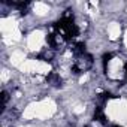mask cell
Here are the masks:
<instances>
[{"instance_id": "obj_1", "label": "cell", "mask_w": 127, "mask_h": 127, "mask_svg": "<svg viewBox=\"0 0 127 127\" xmlns=\"http://www.w3.org/2000/svg\"><path fill=\"white\" fill-rule=\"evenodd\" d=\"M55 111H57V105L54 103V100L45 99L42 102L30 103L24 109L23 117L27 120H30V118H49L55 114Z\"/></svg>"}, {"instance_id": "obj_2", "label": "cell", "mask_w": 127, "mask_h": 127, "mask_svg": "<svg viewBox=\"0 0 127 127\" xmlns=\"http://www.w3.org/2000/svg\"><path fill=\"white\" fill-rule=\"evenodd\" d=\"M106 114L111 120L127 126V100H111L106 106Z\"/></svg>"}, {"instance_id": "obj_3", "label": "cell", "mask_w": 127, "mask_h": 127, "mask_svg": "<svg viewBox=\"0 0 127 127\" xmlns=\"http://www.w3.org/2000/svg\"><path fill=\"white\" fill-rule=\"evenodd\" d=\"M43 32H40V30H36V32H33L30 36H29V39H27V46L30 48V51H39L40 49V46L43 45Z\"/></svg>"}, {"instance_id": "obj_4", "label": "cell", "mask_w": 127, "mask_h": 127, "mask_svg": "<svg viewBox=\"0 0 127 127\" xmlns=\"http://www.w3.org/2000/svg\"><path fill=\"white\" fill-rule=\"evenodd\" d=\"M121 67H123V61H121V58H112L111 63H109V70H108L109 78L118 79V78L121 76Z\"/></svg>"}, {"instance_id": "obj_5", "label": "cell", "mask_w": 127, "mask_h": 127, "mask_svg": "<svg viewBox=\"0 0 127 127\" xmlns=\"http://www.w3.org/2000/svg\"><path fill=\"white\" fill-rule=\"evenodd\" d=\"M0 30L3 32V34H9L18 30V23L14 18H3L0 20Z\"/></svg>"}, {"instance_id": "obj_6", "label": "cell", "mask_w": 127, "mask_h": 127, "mask_svg": "<svg viewBox=\"0 0 127 127\" xmlns=\"http://www.w3.org/2000/svg\"><path fill=\"white\" fill-rule=\"evenodd\" d=\"M39 63H40V61H37V60H26L20 69H21V72H24V73H37Z\"/></svg>"}, {"instance_id": "obj_7", "label": "cell", "mask_w": 127, "mask_h": 127, "mask_svg": "<svg viewBox=\"0 0 127 127\" xmlns=\"http://www.w3.org/2000/svg\"><path fill=\"white\" fill-rule=\"evenodd\" d=\"M24 61H26V54H24L23 51H15V52H12V55H11V63H12L14 66L21 67Z\"/></svg>"}, {"instance_id": "obj_8", "label": "cell", "mask_w": 127, "mask_h": 127, "mask_svg": "<svg viewBox=\"0 0 127 127\" xmlns=\"http://www.w3.org/2000/svg\"><path fill=\"white\" fill-rule=\"evenodd\" d=\"M33 11H34L36 15L43 17V15H46V14L49 12V6H48L46 3H43V2H37V3L33 6Z\"/></svg>"}, {"instance_id": "obj_9", "label": "cell", "mask_w": 127, "mask_h": 127, "mask_svg": "<svg viewBox=\"0 0 127 127\" xmlns=\"http://www.w3.org/2000/svg\"><path fill=\"white\" fill-rule=\"evenodd\" d=\"M108 32H109V37H111L112 40H115V39L120 36V33H121L120 24H118V23H111L109 27H108Z\"/></svg>"}, {"instance_id": "obj_10", "label": "cell", "mask_w": 127, "mask_h": 127, "mask_svg": "<svg viewBox=\"0 0 127 127\" xmlns=\"http://www.w3.org/2000/svg\"><path fill=\"white\" fill-rule=\"evenodd\" d=\"M9 76H11V73H9V70H6V69H3V70H2V81H3V82H6V81L9 79Z\"/></svg>"}, {"instance_id": "obj_11", "label": "cell", "mask_w": 127, "mask_h": 127, "mask_svg": "<svg viewBox=\"0 0 127 127\" xmlns=\"http://www.w3.org/2000/svg\"><path fill=\"white\" fill-rule=\"evenodd\" d=\"M73 112H75V114H81V112H84V106H81V105H79V106L73 108Z\"/></svg>"}, {"instance_id": "obj_12", "label": "cell", "mask_w": 127, "mask_h": 127, "mask_svg": "<svg viewBox=\"0 0 127 127\" xmlns=\"http://www.w3.org/2000/svg\"><path fill=\"white\" fill-rule=\"evenodd\" d=\"M85 81H88V75H84V76H82V78L79 79V82H81V84H84Z\"/></svg>"}, {"instance_id": "obj_13", "label": "cell", "mask_w": 127, "mask_h": 127, "mask_svg": "<svg viewBox=\"0 0 127 127\" xmlns=\"http://www.w3.org/2000/svg\"><path fill=\"white\" fill-rule=\"evenodd\" d=\"M124 43H126V46H127V32H126V36H124Z\"/></svg>"}]
</instances>
